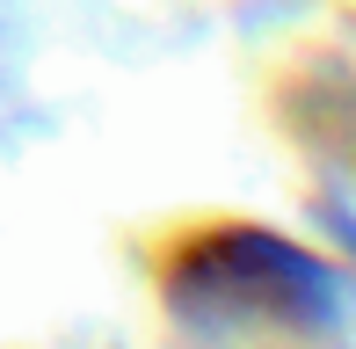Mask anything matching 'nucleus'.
I'll use <instances>...</instances> for the list:
<instances>
[{
    "label": "nucleus",
    "instance_id": "obj_1",
    "mask_svg": "<svg viewBox=\"0 0 356 349\" xmlns=\"http://www.w3.org/2000/svg\"><path fill=\"white\" fill-rule=\"evenodd\" d=\"M168 298L204 327H313L327 320L334 284L305 247L262 226H218L175 255Z\"/></svg>",
    "mask_w": 356,
    "mask_h": 349
}]
</instances>
